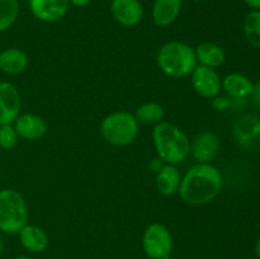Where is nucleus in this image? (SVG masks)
I'll return each mask as SVG.
<instances>
[{"label":"nucleus","mask_w":260,"mask_h":259,"mask_svg":"<svg viewBox=\"0 0 260 259\" xmlns=\"http://www.w3.org/2000/svg\"><path fill=\"white\" fill-rule=\"evenodd\" d=\"M222 188V175L211 163H197L182 178L179 193L182 201L192 206L206 205L215 200Z\"/></svg>","instance_id":"1"},{"label":"nucleus","mask_w":260,"mask_h":259,"mask_svg":"<svg viewBox=\"0 0 260 259\" xmlns=\"http://www.w3.org/2000/svg\"><path fill=\"white\" fill-rule=\"evenodd\" d=\"M155 150L167 164H179L190 154V140L184 131L170 122H160L152 130Z\"/></svg>","instance_id":"2"},{"label":"nucleus","mask_w":260,"mask_h":259,"mask_svg":"<svg viewBox=\"0 0 260 259\" xmlns=\"http://www.w3.org/2000/svg\"><path fill=\"white\" fill-rule=\"evenodd\" d=\"M156 61L160 70L174 79L190 75L198 63L194 50L180 41L164 43L157 52Z\"/></svg>","instance_id":"3"},{"label":"nucleus","mask_w":260,"mask_h":259,"mask_svg":"<svg viewBox=\"0 0 260 259\" xmlns=\"http://www.w3.org/2000/svg\"><path fill=\"white\" fill-rule=\"evenodd\" d=\"M28 223V207L18 190H0V233L18 234Z\"/></svg>","instance_id":"4"},{"label":"nucleus","mask_w":260,"mask_h":259,"mask_svg":"<svg viewBox=\"0 0 260 259\" xmlns=\"http://www.w3.org/2000/svg\"><path fill=\"white\" fill-rule=\"evenodd\" d=\"M101 134L113 146H127L139 135V122L129 112H114L102 121Z\"/></svg>","instance_id":"5"},{"label":"nucleus","mask_w":260,"mask_h":259,"mask_svg":"<svg viewBox=\"0 0 260 259\" xmlns=\"http://www.w3.org/2000/svg\"><path fill=\"white\" fill-rule=\"evenodd\" d=\"M142 249L150 259H170L173 238L169 229L160 222L150 223L142 236Z\"/></svg>","instance_id":"6"},{"label":"nucleus","mask_w":260,"mask_h":259,"mask_svg":"<svg viewBox=\"0 0 260 259\" xmlns=\"http://www.w3.org/2000/svg\"><path fill=\"white\" fill-rule=\"evenodd\" d=\"M190 81L196 93L207 99H212L218 95L222 88V80L216 69L207 66H196L193 73L190 74Z\"/></svg>","instance_id":"7"},{"label":"nucleus","mask_w":260,"mask_h":259,"mask_svg":"<svg viewBox=\"0 0 260 259\" xmlns=\"http://www.w3.org/2000/svg\"><path fill=\"white\" fill-rule=\"evenodd\" d=\"M233 135L240 146L250 147L260 140V117L254 113L241 114L233 123Z\"/></svg>","instance_id":"8"},{"label":"nucleus","mask_w":260,"mask_h":259,"mask_svg":"<svg viewBox=\"0 0 260 259\" xmlns=\"http://www.w3.org/2000/svg\"><path fill=\"white\" fill-rule=\"evenodd\" d=\"M28 3L33 17L46 23L62 19L70 8V0H28Z\"/></svg>","instance_id":"9"},{"label":"nucleus","mask_w":260,"mask_h":259,"mask_svg":"<svg viewBox=\"0 0 260 259\" xmlns=\"http://www.w3.org/2000/svg\"><path fill=\"white\" fill-rule=\"evenodd\" d=\"M22 101L18 89L8 81H0V126L12 123L19 116Z\"/></svg>","instance_id":"10"},{"label":"nucleus","mask_w":260,"mask_h":259,"mask_svg":"<svg viewBox=\"0 0 260 259\" xmlns=\"http://www.w3.org/2000/svg\"><path fill=\"white\" fill-rule=\"evenodd\" d=\"M111 13L124 27H135L144 18V8L140 0H111Z\"/></svg>","instance_id":"11"},{"label":"nucleus","mask_w":260,"mask_h":259,"mask_svg":"<svg viewBox=\"0 0 260 259\" xmlns=\"http://www.w3.org/2000/svg\"><path fill=\"white\" fill-rule=\"evenodd\" d=\"M220 140L211 131H202L190 144V151L197 163H211L218 154Z\"/></svg>","instance_id":"12"},{"label":"nucleus","mask_w":260,"mask_h":259,"mask_svg":"<svg viewBox=\"0 0 260 259\" xmlns=\"http://www.w3.org/2000/svg\"><path fill=\"white\" fill-rule=\"evenodd\" d=\"M14 128L19 137L35 141L45 136L47 132V124L45 119L37 114L24 113L17 117L14 121Z\"/></svg>","instance_id":"13"},{"label":"nucleus","mask_w":260,"mask_h":259,"mask_svg":"<svg viewBox=\"0 0 260 259\" xmlns=\"http://www.w3.org/2000/svg\"><path fill=\"white\" fill-rule=\"evenodd\" d=\"M183 0H154L152 4V20L159 27L173 24L179 17Z\"/></svg>","instance_id":"14"},{"label":"nucleus","mask_w":260,"mask_h":259,"mask_svg":"<svg viewBox=\"0 0 260 259\" xmlns=\"http://www.w3.org/2000/svg\"><path fill=\"white\" fill-rule=\"evenodd\" d=\"M29 63L28 55L20 48L10 47L0 52V70L8 75H18L25 71Z\"/></svg>","instance_id":"15"},{"label":"nucleus","mask_w":260,"mask_h":259,"mask_svg":"<svg viewBox=\"0 0 260 259\" xmlns=\"http://www.w3.org/2000/svg\"><path fill=\"white\" fill-rule=\"evenodd\" d=\"M18 234L23 248L30 253H41L47 248L48 236L40 226L27 223Z\"/></svg>","instance_id":"16"},{"label":"nucleus","mask_w":260,"mask_h":259,"mask_svg":"<svg viewBox=\"0 0 260 259\" xmlns=\"http://www.w3.org/2000/svg\"><path fill=\"white\" fill-rule=\"evenodd\" d=\"M222 89L231 98H248L254 90V83L239 73H231L222 79Z\"/></svg>","instance_id":"17"},{"label":"nucleus","mask_w":260,"mask_h":259,"mask_svg":"<svg viewBox=\"0 0 260 259\" xmlns=\"http://www.w3.org/2000/svg\"><path fill=\"white\" fill-rule=\"evenodd\" d=\"M182 175L178 168L172 164H165L156 173V188L162 196H173L179 190Z\"/></svg>","instance_id":"18"},{"label":"nucleus","mask_w":260,"mask_h":259,"mask_svg":"<svg viewBox=\"0 0 260 259\" xmlns=\"http://www.w3.org/2000/svg\"><path fill=\"white\" fill-rule=\"evenodd\" d=\"M197 62L207 68L217 69L226 61V53L221 46L212 42H203L194 50Z\"/></svg>","instance_id":"19"},{"label":"nucleus","mask_w":260,"mask_h":259,"mask_svg":"<svg viewBox=\"0 0 260 259\" xmlns=\"http://www.w3.org/2000/svg\"><path fill=\"white\" fill-rule=\"evenodd\" d=\"M164 114L165 112L161 104L156 102H146L136 109V113L134 116L139 123L157 124L162 121Z\"/></svg>","instance_id":"20"},{"label":"nucleus","mask_w":260,"mask_h":259,"mask_svg":"<svg viewBox=\"0 0 260 259\" xmlns=\"http://www.w3.org/2000/svg\"><path fill=\"white\" fill-rule=\"evenodd\" d=\"M244 35L253 47L260 48V10H251L244 19Z\"/></svg>","instance_id":"21"},{"label":"nucleus","mask_w":260,"mask_h":259,"mask_svg":"<svg viewBox=\"0 0 260 259\" xmlns=\"http://www.w3.org/2000/svg\"><path fill=\"white\" fill-rule=\"evenodd\" d=\"M19 14L18 0H0V32L9 29Z\"/></svg>","instance_id":"22"},{"label":"nucleus","mask_w":260,"mask_h":259,"mask_svg":"<svg viewBox=\"0 0 260 259\" xmlns=\"http://www.w3.org/2000/svg\"><path fill=\"white\" fill-rule=\"evenodd\" d=\"M18 134L12 123L0 126V147L4 150H10L17 145Z\"/></svg>","instance_id":"23"},{"label":"nucleus","mask_w":260,"mask_h":259,"mask_svg":"<svg viewBox=\"0 0 260 259\" xmlns=\"http://www.w3.org/2000/svg\"><path fill=\"white\" fill-rule=\"evenodd\" d=\"M212 107L216 111H226V109H230L231 107V96L229 95H216L215 98H212Z\"/></svg>","instance_id":"24"},{"label":"nucleus","mask_w":260,"mask_h":259,"mask_svg":"<svg viewBox=\"0 0 260 259\" xmlns=\"http://www.w3.org/2000/svg\"><path fill=\"white\" fill-rule=\"evenodd\" d=\"M251 98H253V104L255 106V108L260 112V80L256 84H254V90L251 94Z\"/></svg>","instance_id":"25"},{"label":"nucleus","mask_w":260,"mask_h":259,"mask_svg":"<svg viewBox=\"0 0 260 259\" xmlns=\"http://www.w3.org/2000/svg\"><path fill=\"white\" fill-rule=\"evenodd\" d=\"M244 3L251 8V10H260V0H244Z\"/></svg>","instance_id":"26"},{"label":"nucleus","mask_w":260,"mask_h":259,"mask_svg":"<svg viewBox=\"0 0 260 259\" xmlns=\"http://www.w3.org/2000/svg\"><path fill=\"white\" fill-rule=\"evenodd\" d=\"M91 2H93V0H70V4L75 5V7H79V8H83L90 4Z\"/></svg>","instance_id":"27"},{"label":"nucleus","mask_w":260,"mask_h":259,"mask_svg":"<svg viewBox=\"0 0 260 259\" xmlns=\"http://www.w3.org/2000/svg\"><path fill=\"white\" fill-rule=\"evenodd\" d=\"M162 163L164 161H162L161 159H159V157H157V159H154V161L151 163V168L154 169V172L157 173L162 167H164V164H162Z\"/></svg>","instance_id":"28"},{"label":"nucleus","mask_w":260,"mask_h":259,"mask_svg":"<svg viewBox=\"0 0 260 259\" xmlns=\"http://www.w3.org/2000/svg\"><path fill=\"white\" fill-rule=\"evenodd\" d=\"M3 250H4V238H3L2 233H0V254L3 253Z\"/></svg>","instance_id":"29"},{"label":"nucleus","mask_w":260,"mask_h":259,"mask_svg":"<svg viewBox=\"0 0 260 259\" xmlns=\"http://www.w3.org/2000/svg\"><path fill=\"white\" fill-rule=\"evenodd\" d=\"M255 250H256V254H258V256H259V259H260V238L258 239V241H256Z\"/></svg>","instance_id":"30"},{"label":"nucleus","mask_w":260,"mask_h":259,"mask_svg":"<svg viewBox=\"0 0 260 259\" xmlns=\"http://www.w3.org/2000/svg\"><path fill=\"white\" fill-rule=\"evenodd\" d=\"M13 259H30V258H28V256H25V255H18Z\"/></svg>","instance_id":"31"},{"label":"nucleus","mask_w":260,"mask_h":259,"mask_svg":"<svg viewBox=\"0 0 260 259\" xmlns=\"http://www.w3.org/2000/svg\"><path fill=\"white\" fill-rule=\"evenodd\" d=\"M190 2H205V0H190Z\"/></svg>","instance_id":"32"}]
</instances>
